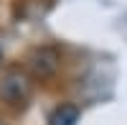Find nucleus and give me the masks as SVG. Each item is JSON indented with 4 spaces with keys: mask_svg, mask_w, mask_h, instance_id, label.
Here are the masks:
<instances>
[{
    "mask_svg": "<svg viewBox=\"0 0 127 125\" xmlns=\"http://www.w3.org/2000/svg\"><path fill=\"white\" fill-rule=\"evenodd\" d=\"M33 95V82L26 71L20 69H8L0 77V100L10 107H23Z\"/></svg>",
    "mask_w": 127,
    "mask_h": 125,
    "instance_id": "nucleus-1",
    "label": "nucleus"
},
{
    "mask_svg": "<svg viewBox=\"0 0 127 125\" xmlns=\"http://www.w3.org/2000/svg\"><path fill=\"white\" fill-rule=\"evenodd\" d=\"M59 64H61V54L54 46H41V49H36L33 54L28 56V66H31V71H33L38 79L54 77L59 71Z\"/></svg>",
    "mask_w": 127,
    "mask_h": 125,
    "instance_id": "nucleus-2",
    "label": "nucleus"
},
{
    "mask_svg": "<svg viewBox=\"0 0 127 125\" xmlns=\"http://www.w3.org/2000/svg\"><path fill=\"white\" fill-rule=\"evenodd\" d=\"M79 123V107L76 105H59L48 115V125H76Z\"/></svg>",
    "mask_w": 127,
    "mask_h": 125,
    "instance_id": "nucleus-3",
    "label": "nucleus"
},
{
    "mask_svg": "<svg viewBox=\"0 0 127 125\" xmlns=\"http://www.w3.org/2000/svg\"><path fill=\"white\" fill-rule=\"evenodd\" d=\"M0 61H3V51H0Z\"/></svg>",
    "mask_w": 127,
    "mask_h": 125,
    "instance_id": "nucleus-4",
    "label": "nucleus"
}]
</instances>
